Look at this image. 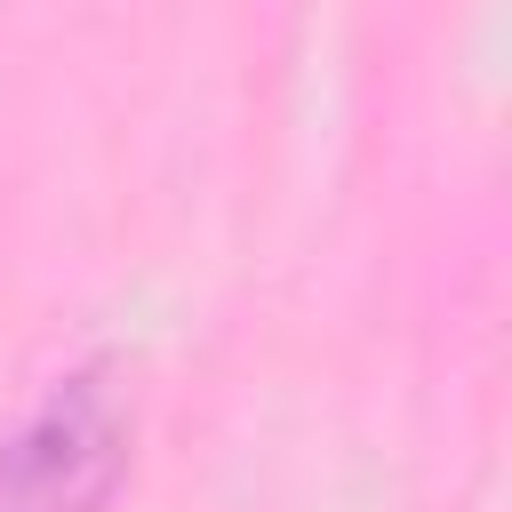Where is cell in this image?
<instances>
[{"label":"cell","instance_id":"1","mask_svg":"<svg viewBox=\"0 0 512 512\" xmlns=\"http://www.w3.org/2000/svg\"><path fill=\"white\" fill-rule=\"evenodd\" d=\"M128 472V400L112 368H72L0 440V512H96Z\"/></svg>","mask_w":512,"mask_h":512}]
</instances>
